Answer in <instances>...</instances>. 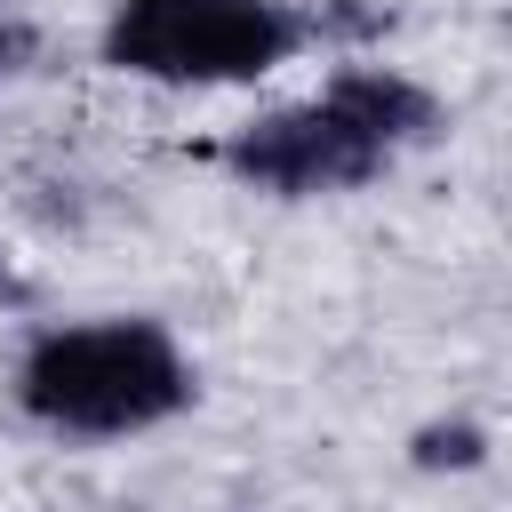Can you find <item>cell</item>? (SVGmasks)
<instances>
[{
	"label": "cell",
	"instance_id": "6da1fadb",
	"mask_svg": "<svg viewBox=\"0 0 512 512\" xmlns=\"http://www.w3.org/2000/svg\"><path fill=\"white\" fill-rule=\"evenodd\" d=\"M440 136V96L416 88L392 64H344L320 96L280 104L248 128L224 136V168L248 192L272 200H312V192H352L376 184L400 152Z\"/></svg>",
	"mask_w": 512,
	"mask_h": 512
},
{
	"label": "cell",
	"instance_id": "7a4b0ae2",
	"mask_svg": "<svg viewBox=\"0 0 512 512\" xmlns=\"http://www.w3.org/2000/svg\"><path fill=\"white\" fill-rule=\"evenodd\" d=\"M200 400V376L168 320L104 312L32 328L16 352V408L56 440H136Z\"/></svg>",
	"mask_w": 512,
	"mask_h": 512
},
{
	"label": "cell",
	"instance_id": "3957f363",
	"mask_svg": "<svg viewBox=\"0 0 512 512\" xmlns=\"http://www.w3.org/2000/svg\"><path fill=\"white\" fill-rule=\"evenodd\" d=\"M376 32V8H296V0H112L104 16V64L136 80L216 88V80H264L312 40Z\"/></svg>",
	"mask_w": 512,
	"mask_h": 512
},
{
	"label": "cell",
	"instance_id": "277c9868",
	"mask_svg": "<svg viewBox=\"0 0 512 512\" xmlns=\"http://www.w3.org/2000/svg\"><path fill=\"white\" fill-rule=\"evenodd\" d=\"M408 456L424 464V472H472V464H488V432L480 424H424L416 440H408Z\"/></svg>",
	"mask_w": 512,
	"mask_h": 512
},
{
	"label": "cell",
	"instance_id": "5b68a950",
	"mask_svg": "<svg viewBox=\"0 0 512 512\" xmlns=\"http://www.w3.org/2000/svg\"><path fill=\"white\" fill-rule=\"evenodd\" d=\"M32 48H40V40H32V24H24V16H0V80H8V72H24V64H32Z\"/></svg>",
	"mask_w": 512,
	"mask_h": 512
},
{
	"label": "cell",
	"instance_id": "8992f818",
	"mask_svg": "<svg viewBox=\"0 0 512 512\" xmlns=\"http://www.w3.org/2000/svg\"><path fill=\"white\" fill-rule=\"evenodd\" d=\"M24 296H32V288H24V280H16V272H8V264H0V312H16V304H24Z\"/></svg>",
	"mask_w": 512,
	"mask_h": 512
}]
</instances>
